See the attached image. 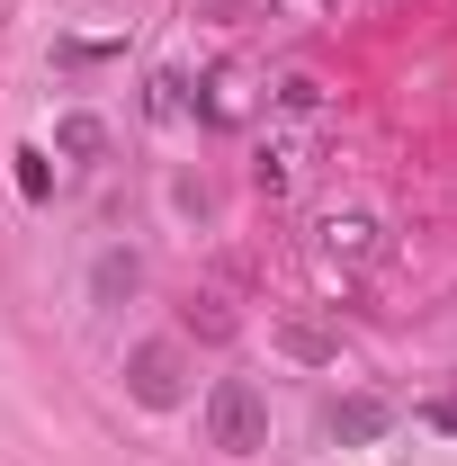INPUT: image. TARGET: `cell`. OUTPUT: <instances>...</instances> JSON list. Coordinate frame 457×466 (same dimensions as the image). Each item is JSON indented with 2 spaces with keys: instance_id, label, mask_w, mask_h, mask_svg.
<instances>
[{
  "instance_id": "6da1fadb",
  "label": "cell",
  "mask_w": 457,
  "mask_h": 466,
  "mask_svg": "<svg viewBox=\"0 0 457 466\" xmlns=\"http://www.w3.org/2000/svg\"><path fill=\"white\" fill-rule=\"evenodd\" d=\"M198 421H207V449H225V458H260L269 449V395L251 377H216Z\"/></svg>"
},
{
  "instance_id": "7a4b0ae2",
  "label": "cell",
  "mask_w": 457,
  "mask_h": 466,
  "mask_svg": "<svg viewBox=\"0 0 457 466\" xmlns=\"http://www.w3.org/2000/svg\"><path fill=\"white\" fill-rule=\"evenodd\" d=\"M179 386H188V359H179V341H135L126 350V395L144 412H171Z\"/></svg>"
},
{
  "instance_id": "3957f363",
  "label": "cell",
  "mask_w": 457,
  "mask_h": 466,
  "mask_svg": "<svg viewBox=\"0 0 457 466\" xmlns=\"http://www.w3.org/2000/svg\"><path fill=\"white\" fill-rule=\"evenodd\" d=\"M386 431H395V404H386V395H341V404H332V440H341V449H368V440H386Z\"/></svg>"
},
{
  "instance_id": "277c9868",
  "label": "cell",
  "mask_w": 457,
  "mask_h": 466,
  "mask_svg": "<svg viewBox=\"0 0 457 466\" xmlns=\"http://www.w3.org/2000/svg\"><path fill=\"white\" fill-rule=\"evenodd\" d=\"M55 153H72V162H99V153H108V126H99V116H81V108H72V116H63V126H55Z\"/></svg>"
},
{
  "instance_id": "5b68a950",
  "label": "cell",
  "mask_w": 457,
  "mask_h": 466,
  "mask_svg": "<svg viewBox=\"0 0 457 466\" xmlns=\"http://www.w3.org/2000/svg\"><path fill=\"white\" fill-rule=\"evenodd\" d=\"M323 251H332V260H368V251H377V225H368V216H332V225H323Z\"/></svg>"
},
{
  "instance_id": "8992f818",
  "label": "cell",
  "mask_w": 457,
  "mask_h": 466,
  "mask_svg": "<svg viewBox=\"0 0 457 466\" xmlns=\"http://www.w3.org/2000/svg\"><path fill=\"white\" fill-rule=\"evenodd\" d=\"M279 350H287V359H305V368H323V359H332L341 341H332L323 323H287V332H279Z\"/></svg>"
},
{
  "instance_id": "52a82bcc",
  "label": "cell",
  "mask_w": 457,
  "mask_h": 466,
  "mask_svg": "<svg viewBox=\"0 0 457 466\" xmlns=\"http://www.w3.org/2000/svg\"><path fill=\"white\" fill-rule=\"evenodd\" d=\"M9 162H18V198H27V207H46V198H55V162H46L36 144H27V153H9Z\"/></svg>"
},
{
  "instance_id": "ba28073f",
  "label": "cell",
  "mask_w": 457,
  "mask_h": 466,
  "mask_svg": "<svg viewBox=\"0 0 457 466\" xmlns=\"http://www.w3.org/2000/svg\"><path fill=\"white\" fill-rule=\"evenodd\" d=\"M144 108H153V116H179V108H188V81H179V72H153V90H144Z\"/></svg>"
},
{
  "instance_id": "9c48e42d",
  "label": "cell",
  "mask_w": 457,
  "mask_h": 466,
  "mask_svg": "<svg viewBox=\"0 0 457 466\" xmlns=\"http://www.w3.org/2000/svg\"><path fill=\"white\" fill-rule=\"evenodd\" d=\"M135 279H144L135 251H108V260H99V296H135Z\"/></svg>"
},
{
  "instance_id": "30bf717a",
  "label": "cell",
  "mask_w": 457,
  "mask_h": 466,
  "mask_svg": "<svg viewBox=\"0 0 457 466\" xmlns=\"http://www.w3.org/2000/svg\"><path fill=\"white\" fill-rule=\"evenodd\" d=\"M188 332H198V341H225V332H233V314L216 305V296H198V305H188Z\"/></svg>"
},
{
  "instance_id": "8fae6325",
  "label": "cell",
  "mask_w": 457,
  "mask_h": 466,
  "mask_svg": "<svg viewBox=\"0 0 457 466\" xmlns=\"http://www.w3.org/2000/svg\"><path fill=\"white\" fill-rule=\"evenodd\" d=\"M279 99H287L296 116H314V108H323V81H314V72H287V81H279Z\"/></svg>"
},
{
  "instance_id": "7c38bea8",
  "label": "cell",
  "mask_w": 457,
  "mask_h": 466,
  "mask_svg": "<svg viewBox=\"0 0 457 466\" xmlns=\"http://www.w3.org/2000/svg\"><path fill=\"white\" fill-rule=\"evenodd\" d=\"M421 421H431V431H449V440H457V395H440V404H421Z\"/></svg>"
}]
</instances>
